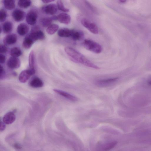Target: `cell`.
Wrapping results in <instances>:
<instances>
[{"label":"cell","instance_id":"cell-1","mask_svg":"<svg viewBox=\"0 0 151 151\" xmlns=\"http://www.w3.org/2000/svg\"><path fill=\"white\" fill-rule=\"evenodd\" d=\"M67 54L71 58L72 61L80 63L88 67L96 69L100 68L87 58L80 52L71 47H66L65 49Z\"/></svg>","mask_w":151,"mask_h":151},{"label":"cell","instance_id":"cell-2","mask_svg":"<svg viewBox=\"0 0 151 151\" xmlns=\"http://www.w3.org/2000/svg\"><path fill=\"white\" fill-rule=\"evenodd\" d=\"M83 45L86 49L96 54L100 53L102 50L101 45L92 40H85L84 41Z\"/></svg>","mask_w":151,"mask_h":151},{"label":"cell","instance_id":"cell-3","mask_svg":"<svg viewBox=\"0 0 151 151\" xmlns=\"http://www.w3.org/2000/svg\"><path fill=\"white\" fill-rule=\"evenodd\" d=\"M81 22L82 25L90 32L95 34H98V27L95 23L90 22L86 19H82Z\"/></svg>","mask_w":151,"mask_h":151},{"label":"cell","instance_id":"cell-4","mask_svg":"<svg viewBox=\"0 0 151 151\" xmlns=\"http://www.w3.org/2000/svg\"><path fill=\"white\" fill-rule=\"evenodd\" d=\"M38 14L37 12L34 10L29 11L26 16V21L27 23L30 25H34L37 22Z\"/></svg>","mask_w":151,"mask_h":151},{"label":"cell","instance_id":"cell-5","mask_svg":"<svg viewBox=\"0 0 151 151\" xmlns=\"http://www.w3.org/2000/svg\"><path fill=\"white\" fill-rule=\"evenodd\" d=\"M118 78L97 80L95 82L96 85L100 87H105L110 86L116 82Z\"/></svg>","mask_w":151,"mask_h":151},{"label":"cell","instance_id":"cell-6","mask_svg":"<svg viewBox=\"0 0 151 151\" xmlns=\"http://www.w3.org/2000/svg\"><path fill=\"white\" fill-rule=\"evenodd\" d=\"M21 65L19 59L17 58L13 57L10 58L7 62L8 66L12 69H17L19 68Z\"/></svg>","mask_w":151,"mask_h":151},{"label":"cell","instance_id":"cell-7","mask_svg":"<svg viewBox=\"0 0 151 151\" xmlns=\"http://www.w3.org/2000/svg\"><path fill=\"white\" fill-rule=\"evenodd\" d=\"M57 5L54 4H51L42 7V10L44 13L50 15H53L57 11Z\"/></svg>","mask_w":151,"mask_h":151},{"label":"cell","instance_id":"cell-8","mask_svg":"<svg viewBox=\"0 0 151 151\" xmlns=\"http://www.w3.org/2000/svg\"><path fill=\"white\" fill-rule=\"evenodd\" d=\"M34 74L30 69L23 70L19 75V80L21 83H25Z\"/></svg>","mask_w":151,"mask_h":151},{"label":"cell","instance_id":"cell-9","mask_svg":"<svg viewBox=\"0 0 151 151\" xmlns=\"http://www.w3.org/2000/svg\"><path fill=\"white\" fill-rule=\"evenodd\" d=\"M29 36L34 42L38 40H43L45 38L43 33L40 30H34L29 35Z\"/></svg>","mask_w":151,"mask_h":151},{"label":"cell","instance_id":"cell-10","mask_svg":"<svg viewBox=\"0 0 151 151\" xmlns=\"http://www.w3.org/2000/svg\"><path fill=\"white\" fill-rule=\"evenodd\" d=\"M12 16L15 21L19 22L24 20L25 16V12L22 10L20 9H16L13 11Z\"/></svg>","mask_w":151,"mask_h":151},{"label":"cell","instance_id":"cell-11","mask_svg":"<svg viewBox=\"0 0 151 151\" xmlns=\"http://www.w3.org/2000/svg\"><path fill=\"white\" fill-rule=\"evenodd\" d=\"M54 91L58 95L65 98L68 100L72 102H76L78 100V98L72 95L63 91L58 89H54Z\"/></svg>","mask_w":151,"mask_h":151},{"label":"cell","instance_id":"cell-12","mask_svg":"<svg viewBox=\"0 0 151 151\" xmlns=\"http://www.w3.org/2000/svg\"><path fill=\"white\" fill-rule=\"evenodd\" d=\"M16 118V115L14 113L10 112L4 115L3 118V121L5 124L10 125L14 123Z\"/></svg>","mask_w":151,"mask_h":151},{"label":"cell","instance_id":"cell-13","mask_svg":"<svg viewBox=\"0 0 151 151\" xmlns=\"http://www.w3.org/2000/svg\"><path fill=\"white\" fill-rule=\"evenodd\" d=\"M57 19L60 23L65 25L69 24L71 21L70 16L69 14L65 13L59 14L57 16Z\"/></svg>","mask_w":151,"mask_h":151},{"label":"cell","instance_id":"cell-14","mask_svg":"<svg viewBox=\"0 0 151 151\" xmlns=\"http://www.w3.org/2000/svg\"><path fill=\"white\" fill-rule=\"evenodd\" d=\"M17 40V36L16 34H10L4 37L3 42L5 45H11L16 43Z\"/></svg>","mask_w":151,"mask_h":151},{"label":"cell","instance_id":"cell-15","mask_svg":"<svg viewBox=\"0 0 151 151\" xmlns=\"http://www.w3.org/2000/svg\"><path fill=\"white\" fill-rule=\"evenodd\" d=\"M29 30V28L27 25L25 23H21L18 25L17 32L20 35L23 36L28 33Z\"/></svg>","mask_w":151,"mask_h":151},{"label":"cell","instance_id":"cell-16","mask_svg":"<svg viewBox=\"0 0 151 151\" xmlns=\"http://www.w3.org/2000/svg\"><path fill=\"white\" fill-rule=\"evenodd\" d=\"M29 69L34 74L35 73V56L34 51H32L30 52L29 57Z\"/></svg>","mask_w":151,"mask_h":151},{"label":"cell","instance_id":"cell-17","mask_svg":"<svg viewBox=\"0 0 151 151\" xmlns=\"http://www.w3.org/2000/svg\"><path fill=\"white\" fill-rule=\"evenodd\" d=\"M57 16H54L51 17H46L43 18L40 21V23L44 27H48L51 25L54 20H56Z\"/></svg>","mask_w":151,"mask_h":151},{"label":"cell","instance_id":"cell-18","mask_svg":"<svg viewBox=\"0 0 151 151\" xmlns=\"http://www.w3.org/2000/svg\"><path fill=\"white\" fill-rule=\"evenodd\" d=\"M84 37V33L82 31L72 30L71 37L75 40H82Z\"/></svg>","mask_w":151,"mask_h":151},{"label":"cell","instance_id":"cell-19","mask_svg":"<svg viewBox=\"0 0 151 151\" xmlns=\"http://www.w3.org/2000/svg\"><path fill=\"white\" fill-rule=\"evenodd\" d=\"M72 30L67 28H63L60 29L58 34L59 36L62 37H71Z\"/></svg>","mask_w":151,"mask_h":151},{"label":"cell","instance_id":"cell-20","mask_svg":"<svg viewBox=\"0 0 151 151\" xmlns=\"http://www.w3.org/2000/svg\"><path fill=\"white\" fill-rule=\"evenodd\" d=\"M1 28L3 33L8 34L10 33L13 29V24L10 21H7L4 23Z\"/></svg>","mask_w":151,"mask_h":151},{"label":"cell","instance_id":"cell-21","mask_svg":"<svg viewBox=\"0 0 151 151\" xmlns=\"http://www.w3.org/2000/svg\"><path fill=\"white\" fill-rule=\"evenodd\" d=\"M30 84L32 87L38 88L42 87L43 85L42 81L39 78L36 77L34 78L30 82Z\"/></svg>","mask_w":151,"mask_h":151},{"label":"cell","instance_id":"cell-22","mask_svg":"<svg viewBox=\"0 0 151 151\" xmlns=\"http://www.w3.org/2000/svg\"><path fill=\"white\" fill-rule=\"evenodd\" d=\"M35 42L29 36L26 37L24 39L23 43V46L26 49L31 48Z\"/></svg>","mask_w":151,"mask_h":151},{"label":"cell","instance_id":"cell-23","mask_svg":"<svg viewBox=\"0 0 151 151\" xmlns=\"http://www.w3.org/2000/svg\"><path fill=\"white\" fill-rule=\"evenodd\" d=\"M59 27V26L57 24H51L47 27L46 32L49 34L52 35L55 34L58 31Z\"/></svg>","mask_w":151,"mask_h":151},{"label":"cell","instance_id":"cell-24","mask_svg":"<svg viewBox=\"0 0 151 151\" xmlns=\"http://www.w3.org/2000/svg\"><path fill=\"white\" fill-rule=\"evenodd\" d=\"M3 3L5 7L7 10H11L15 8V2L13 0H4Z\"/></svg>","mask_w":151,"mask_h":151},{"label":"cell","instance_id":"cell-25","mask_svg":"<svg viewBox=\"0 0 151 151\" xmlns=\"http://www.w3.org/2000/svg\"><path fill=\"white\" fill-rule=\"evenodd\" d=\"M10 54L12 57L17 58L22 55V52L20 48L14 47L11 49Z\"/></svg>","mask_w":151,"mask_h":151},{"label":"cell","instance_id":"cell-26","mask_svg":"<svg viewBox=\"0 0 151 151\" xmlns=\"http://www.w3.org/2000/svg\"><path fill=\"white\" fill-rule=\"evenodd\" d=\"M116 141H113L104 145L102 148V151H108L113 148L117 144Z\"/></svg>","mask_w":151,"mask_h":151},{"label":"cell","instance_id":"cell-27","mask_svg":"<svg viewBox=\"0 0 151 151\" xmlns=\"http://www.w3.org/2000/svg\"><path fill=\"white\" fill-rule=\"evenodd\" d=\"M31 1L29 0H20L18 1V5L21 8H27L30 6Z\"/></svg>","mask_w":151,"mask_h":151},{"label":"cell","instance_id":"cell-28","mask_svg":"<svg viewBox=\"0 0 151 151\" xmlns=\"http://www.w3.org/2000/svg\"><path fill=\"white\" fill-rule=\"evenodd\" d=\"M57 3L58 8L59 10L65 12H68L69 11V9L65 8L62 1L59 0Z\"/></svg>","mask_w":151,"mask_h":151},{"label":"cell","instance_id":"cell-29","mask_svg":"<svg viewBox=\"0 0 151 151\" xmlns=\"http://www.w3.org/2000/svg\"><path fill=\"white\" fill-rule=\"evenodd\" d=\"M7 16L6 11L4 9H1L0 10V21L3 22L6 19Z\"/></svg>","mask_w":151,"mask_h":151},{"label":"cell","instance_id":"cell-30","mask_svg":"<svg viewBox=\"0 0 151 151\" xmlns=\"http://www.w3.org/2000/svg\"><path fill=\"white\" fill-rule=\"evenodd\" d=\"M85 3L87 6L93 12L95 13L96 14H98V12L95 8L87 1H85Z\"/></svg>","mask_w":151,"mask_h":151},{"label":"cell","instance_id":"cell-31","mask_svg":"<svg viewBox=\"0 0 151 151\" xmlns=\"http://www.w3.org/2000/svg\"><path fill=\"white\" fill-rule=\"evenodd\" d=\"M8 50V49L5 45H1V53L4 54L6 53Z\"/></svg>","mask_w":151,"mask_h":151},{"label":"cell","instance_id":"cell-32","mask_svg":"<svg viewBox=\"0 0 151 151\" xmlns=\"http://www.w3.org/2000/svg\"><path fill=\"white\" fill-rule=\"evenodd\" d=\"M0 72H1L0 77H1V79H2L4 78L5 73L3 67L1 65V67H0Z\"/></svg>","mask_w":151,"mask_h":151},{"label":"cell","instance_id":"cell-33","mask_svg":"<svg viewBox=\"0 0 151 151\" xmlns=\"http://www.w3.org/2000/svg\"><path fill=\"white\" fill-rule=\"evenodd\" d=\"M6 60L5 56L2 54H0V63L1 64H3L5 62Z\"/></svg>","mask_w":151,"mask_h":151},{"label":"cell","instance_id":"cell-34","mask_svg":"<svg viewBox=\"0 0 151 151\" xmlns=\"http://www.w3.org/2000/svg\"><path fill=\"white\" fill-rule=\"evenodd\" d=\"M6 128L5 124L3 122L1 121V130L3 131Z\"/></svg>","mask_w":151,"mask_h":151},{"label":"cell","instance_id":"cell-35","mask_svg":"<svg viewBox=\"0 0 151 151\" xmlns=\"http://www.w3.org/2000/svg\"><path fill=\"white\" fill-rule=\"evenodd\" d=\"M14 147L17 149H20L21 148V146L18 144H15L14 145Z\"/></svg>","mask_w":151,"mask_h":151},{"label":"cell","instance_id":"cell-36","mask_svg":"<svg viewBox=\"0 0 151 151\" xmlns=\"http://www.w3.org/2000/svg\"><path fill=\"white\" fill-rule=\"evenodd\" d=\"M53 0H43L42 1L44 3H49L54 1Z\"/></svg>","mask_w":151,"mask_h":151},{"label":"cell","instance_id":"cell-37","mask_svg":"<svg viewBox=\"0 0 151 151\" xmlns=\"http://www.w3.org/2000/svg\"><path fill=\"white\" fill-rule=\"evenodd\" d=\"M148 86L151 87V80H149L148 82Z\"/></svg>","mask_w":151,"mask_h":151},{"label":"cell","instance_id":"cell-38","mask_svg":"<svg viewBox=\"0 0 151 151\" xmlns=\"http://www.w3.org/2000/svg\"><path fill=\"white\" fill-rule=\"evenodd\" d=\"M119 2L121 3H124L126 2V1H120Z\"/></svg>","mask_w":151,"mask_h":151}]
</instances>
